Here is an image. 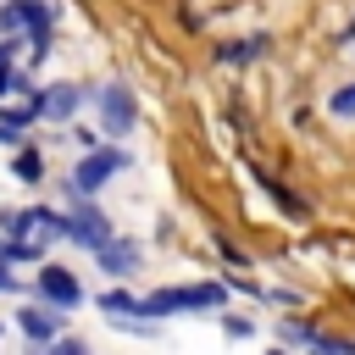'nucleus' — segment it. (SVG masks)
Here are the masks:
<instances>
[{"label":"nucleus","instance_id":"f257e3e1","mask_svg":"<svg viewBox=\"0 0 355 355\" xmlns=\"http://www.w3.org/2000/svg\"><path fill=\"white\" fill-rule=\"evenodd\" d=\"M227 305V283H172V288H155L139 300V316L144 322H166L178 311H222Z\"/></svg>","mask_w":355,"mask_h":355},{"label":"nucleus","instance_id":"f03ea898","mask_svg":"<svg viewBox=\"0 0 355 355\" xmlns=\"http://www.w3.org/2000/svg\"><path fill=\"white\" fill-rule=\"evenodd\" d=\"M128 166H133V155H128L122 144H89V150H83V161L72 166V178H67V183H72L78 194H100V189H105L116 172H128Z\"/></svg>","mask_w":355,"mask_h":355},{"label":"nucleus","instance_id":"7ed1b4c3","mask_svg":"<svg viewBox=\"0 0 355 355\" xmlns=\"http://www.w3.org/2000/svg\"><path fill=\"white\" fill-rule=\"evenodd\" d=\"M67 239L72 244H83L89 255L111 239V216L94 205V194H78V189H67Z\"/></svg>","mask_w":355,"mask_h":355},{"label":"nucleus","instance_id":"20e7f679","mask_svg":"<svg viewBox=\"0 0 355 355\" xmlns=\"http://www.w3.org/2000/svg\"><path fill=\"white\" fill-rule=\"evenodd\" d=\"M94 111H100V133H111V139H128L133 122H139V100H133L128 83H100L94 89Z\"/></svg>","mask_w":355,"mask_h":355},{"label":"nucleus","instance_id":"39448f33","mask_svg":"<svg viewBox=\"0 0 355 355\" xmlns=\"http://www.w3.org/2000/svg\"><path fill=\"white\" fill-rule=\"evenodd\" d=\"M33 288H39V300L44 305H55V311H72V305H83V283L67 272V266H39V277H33Z\"/></svg>","mask_w":355,"mask_h":355},{"label":"nucleus","instance_id":"423d86ee","mask_svg":"<svg viewBox=\"0 0 355 355\" xmlns=\"http://www.w3.org/2000/svg\"><path fill=\"white\" fill-rule=\"evenodd\" d=\"M28 100H33V111H39L44 122H72L78 105H83V89H78V83H44V89L28 94Z\"/></svg>","mask_w":355,"mask_h":355},{"label":"nucleus","instance_id":"0eeeda50","mask_svg":"<svg viewBox=\"0 0 355 355\" xmlns=\"http://www.w3.org/2000/svg\"><path fill=\"white\" fill-rule=\"evenodd\" d=\"M139 261H144V250H139L133 239H116V233L94 250V266H100L105 277H116V283H122V277H133V272H139Z\"/></svg>","mask_w":355,"mask_h":355},{"label":"nucleus","instance_id":"6e6552de","mask_svg":"<svg viewBox=\"0 0 355 355\" xmlns=\"http://www.w3.org/2000/svg\"><path fill=\"white\" fill-rule=\"evenodd\" d=\"M17 327L28 333L33 349H50V344L61 338V311H55V305H44V311H39V305H22V311H17Z\"/></svg>","mask_w":355,"mask_h":355},{"label":"nucleus","instance_id":"1a4fd4ad","mask_svg":"<svg viewBox=\"0 0 355 355\" xmlns=\"http://www.w3.org/2000/svg\"><path fill=\"white\" fill-rule=\"evenodd\" d=\"M277 333H283L288 344H305V349H327V355H355V344H349V338H338V333H322V327H305V322H294V316H288V322H283Z\"/></svg>","mask_w":355,"mask_h":355},{"label":"nucleus","instance_id":"9d476101","mask_svg":"<svg viewBox=\"0 0 355 355\" xmlns=\"http://www.w3.org/2000/svg\"><path fill=\"white\" fill-rule=\"evenodd\" d=\"M266 50H272V33H250V39L222 44V50H216V61H222V67H250V61H261Z\"/></svg>","mask_w":355,"mask_h":355},{"label":"nucleus","instance_id":"9b49d317","mask_svg":"<svg viewBox=\"0 0 355 355\" xmlns=\"http://www.w3.org/2000/svg\"><path fill=\"white\" fill-rule=\"evenodd\" d=\"M28 122H39L33 100H22V105H6V100H0V144H11V150H17V144H22V128H28Z\"/></svg>","mask_w":355,"mask_h":355},{"label":"nucleus","instance_id":"f8f14e48","mask_svg":"<svg viewBox=\"0 0 355 355\" xmlns=\"http://www.w3.org/2000/svg\"><path fill=\"white\" fill-rule=\"evenodd\" d=\"M11 178H17V183H28V189H33V183H44V155H39V150H28V144H17V155H11Z\"/></svg>","mask_w":355,"mask_h":355},{"label":"nucleus","instance_id":"ddd939ff","mask_svg":"<svg viewBox=\"0 0 355 355\" xmlns=\"http://www.w3.org/2000/svg\"><path fill=\"white\" fill-rule=\"evenodd\" d=\"M94 305H100L105 316H128V311L139 316V294H128V288H105V294H100Z\"/></svg>","mask_w":355,"mask_h":355},{"label":"nucleus","instance_id":"4468645a","mask_svg":"<svg viewBox=\"0 0 355 355\" xmlns=\"http://www.w3.org/2000/svg\"><path fill=\"white\" fill-rule=\"evenodd\" d=\"M255 183H261V189H266V194H272V200H277V205H283L288 216H300V200H294V194H288V189H283L277 178H266V172H255Z\"/></svg>","mask_w":355,"mask_h":355},{"label":"nucleus","instance_id":"2eb2a0df","mask_svg":"<svg viewBox=\"0 0 355 355\" xmlns=\"http://www.w3.org/2000/svg\"><path fill=\"white\" fill-rule=\"evenodd\" d=\"M22 89H33V83H28V72H17V67L6 61V67H0V100H17Z\"/></svg>","mask_w":355,"mask_h":355},{"label":"nucleus","instance_id":"dca6fc26","mask_svg":"<svg viewBox=\"0 0 355 355\" xmlns=\"http://www.w3.org/2000/svg\"><path fill=\"white\" fill-rule=\"evenodd\" d=\"M327 111H333V116H355V83H344V89L327 100Z\"/></svg>","mask_w":355,"mask_h":355},{"label":"nucleus","instance_id":"f3484780","mask_svg":"<svg viewBox=\"0 0 355 355\" xmlns=\"http://www.w3.org/2000/svg\"><path fill=\"white\" fill-rule=\"evenodd\" d=\"M0 294H22V283H17V272H11V261H0Z\"/></svg>","mask_w":355,"mask_h":355},{"label":"nucleus","instance_id":"a211bd4d","mask_svg":"<svg viewBox=\"0 0 355 355\" xmlns=\"http://www.w3.org/2000/svg\"><path fill=\"white\" fill-rule=\"evenodd\" d=\"M17 44H22V39H17V33H0V67H6V61H11V55H17Z\"/></svg>","mask_w":355,"mask_h":355},{"label":"nucleus","instance_id":"6ab92c4d","mask_svg":"<svg viewBox=\"0 0 355 355\" xmlns=\"http://www.w3.org/2000/svg\"><path fill=\"white\" fill-rule=\"evenodd\" d=\"M222 327H227V333H233V338H250V322H244V316H227V322H222Z\"/></svg>","mask_w":355,"mask_h":355},{"label":"nucleus","instance_id":"aec40b11","mask_svg":"<svg viewBox=\"0 0 355 355\" xmlns=\"http://www.w3.org/2000/svg\"><path fill=\"white\" fill-rule=\"evenodd\" d=\"M50 349H61V355H83V338H55Z\"/></svg>","mask_w":355,"mask_h":355}]
</instances>
